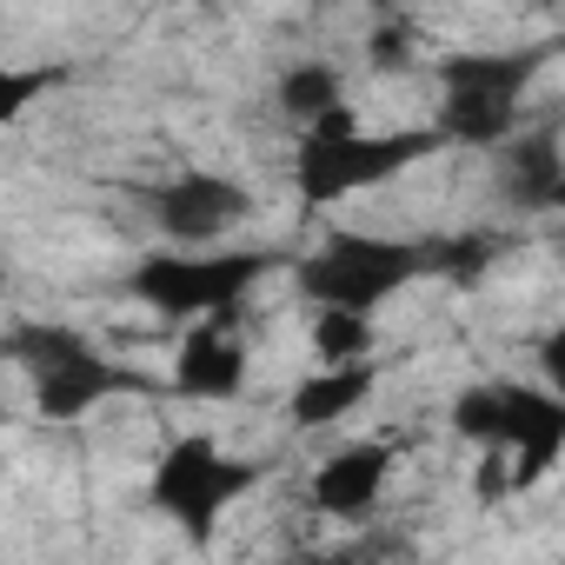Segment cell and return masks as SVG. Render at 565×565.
<instances>
[{
  "instance_id": "6da1fadb",
  "label": "cell",
  "mask_w": 565,
  "mask_h": 565,
  "mask_svg": "<svg viewBox=\"0 0 565 565\" xmlns=\"http://www.w3.org/2000/svg\"><path fill=\"white\" fill-rule=\"evenodd\" d=\"M446 134L439 127H399V134H366L347 107L320 114L300 127V153H294V186L307 206H333L347 193H366L406 167H419L426 153H439Z\"/></svg>"
},
{
  "instance_id": "7a4b0ae2",
  "label": "cell",
  "mask_w": 565,
  "mask_h": 565,
  "mask_svg": "<svg viewBox=\"0 0 565 565\" xmlns=\"http://www.w3.org/2000/svg\"><path fill=\"white\" fill-rule=\"evenodd\" d=\"M279 266V253L259 246H200V253H147L127 273V294L147 300L167 320H206V313H239L246 294Z\"/></svg>"
},
{
  "instance_id": "3957f363",
  "label": "cell",
  "mask_w": 565,
  "mask_h": 565,
  "mask_svg": "<svg viewBox=\"0 0 565 565\" xmlns=\"http://www.w3.org/2000/svg\"><path fill=\"white\" fill-rule=\"evenodd\" d=\"M545 67V47H479L439 61V134L466 147H499L519 127L525 87Z\"/></svg>"
},
{
  "instance_id": "277c9868",
  "label": "cell",
  "mask_w": 565,
  "mask_h": 565,
  "mask_svg": "<svg viewBox=\"0 0 565 565\" xmlns=\"http://www.w3.org/2000/svg\"><path fill=\"white\" fill-rule=\"evenodd\" d=\"M8 360L34 380L41 419H61V426L81 419V413H94L100 399L140 386L127 366H114V360H107L87 333H74V327H14V333H8Z\"/></svg>"
},
{
  "instance_id": "5b68a950",
  "label": "cell",
  "mask_w": 565,
  "mask_h": 565,
  "mask_svg": "<svg viewBox=\"0 0 565 565\" xmlns=\"http://www.w3.org/2000/svg\"><path fill=\"white\" fill-rule=\"evenodd\" d=\"M259 479H266L259 459H233V452H220L206 433H186V439H173V446L153 459V505L186 532V545H206L213 525H220Z\"/></svg>"
},
{
  "instance_id": "8992f818",
  "label": "cell",
  "mask_w": 565,
  "mask_h": 565,
  "mask_svg": "<svg viewBox=\"0 0 565 565\" xmlns=\"http://www.w3.org/2000/svg\"><path fill=\"white\" fill-rule=\"evenodd\" d=\"M419 273H426V246L380 239V233H333V239H320L313 259H300V294L313 307L380 313L399 287H413Z\"/></svg>"
},
{
  "instance_id": "52a82bcc",
  "label": "cell",
  "mask_w": 565,
  "mask_h": 565,
  "mask_svg": "<svg viewBox=\"0 0 565 565\" xmlns=\"http://www.w3.org/2000/svg\"><path fill=\"white\" fill-rule=\"evenodd\" d=\"M147 206H153V220H160L167 239H180V246H220L233 226H246L253 193L239 180H226V173H180V180L153 186Z\"/></svg>"
},
{
  "instance_id": "ba28073f",
  "label": "cell",
  "mask_w": 565,
  "mask_h": 565,
  "mask_svg": "<svg viewBox=\"0 0 565 565\" xmlns=\"http://www.w3.org/2000/svg\"><path fill=\"white\" fill-rule=\"evenodd\" d=\"M499 452L512 459V486L545 479L565 459V393H532V386H505V439Z\"/></svg>"
},
{
  "instance_id": "9c48e42d",
  "label": "cell",
  "mask_w": 565,
  "mask_h": 565,
  "mask_svg": "<svg viewBox=\"0 0 565 565\" xmlns=\"http://www.w3.org/2000/svg\"><path fill=\"white\" fill-rule=\"evenodd\" d=\"M173 386L186 399H233L246 386V340L233 333V313H206L180 353H173Z\"/></svg>"
},
{
  "instance_id": "30bf717a",
  "label": "cell",
  "mask_w": 565,
  "mask_h": 565,
  "mask_svg": "<svg viewBox=\"0 0 565 565\" xmlns=\"http://www.w3.org/2000/svg\"><path fill=\"white\" fill-rule=\"evenodd\" d=\"M386 479H393V446H380V439H360V446H340L320 472H313V512H327V519H366L373 505H380V492H386Z\"/></svg>"
},
{
  "instance_id": "8fae6325",
  "label": "cell",
  "mask_w": 565,
  "mask_h": 565,
  "mask_svg": "<svg viewBox=\"0 0 565 565\" xmlns=\"http://www.w3.org/2000/svg\"><path fill=\"white\" fill-rule=\"evenodd\" d=\"M380 386V366L373 360H347V366H320L313 380H300L294 386V399H287V419L300 426V433H320V426H340L366 393Z\"/></svg>"
},
{
  "instance_id": "7c38bea8",
  "label": "cell",
  "mask_w": 565,
  "mask_h": 565,
  "mask_svg": "<svg viewBox=\"0 0 565 565\" xmlns=\"http://www.w3.org/2000/svg\"><path fill=\"white\" fill-rule=\"evenodd\" d=\"M558 180H565L558 140H545V134L512 140V153H505V200H512V206H552Z\"/></svg>"
},
{
  "instance_id": "4fadbf2b",
  "label": "cell",
  "mask_w": 565,
  "mask_h": 565,
  "mask_svg": "<svg viewBox=\"0 0 565 565\" xmlns=\"http://www.w3.org/2000/svg\"><path fill=\"white\" fill-rule=\"evenodd\" d=\"M340 87H347V74H340L333 61H300V67L279 74V107H287V114L307 127V120H320V114L347 107V100H340Z\"/></svg>"
},
{
  "instance_id": "5bb4252c",
  "label": "cell",
  "mask_w": 565,
  "mask_h": 565,
  "mask_svg": "<svg viewBox=\"0 0 565 565\" xmlns=\"http://www.w3.org/2000/svg\"><path fill=\"white\" fill-rule=\"evenodd\" d=\"M313 353H320V366L366 360V353H373V313H353V307H313Z\"/></svg>"
},
{
  "instance_id": "9a60e30c",
  "label": "cell",
  "mask_w": 565,
  "mask_h": 565,
  "mask_svg": "<svg viewBox=\"0 0 565 565\" xmlns=\"http://www.w3.org/2000/svg\"><path fill=\"white\" fill-rule=\"evenodd\" d=\"M452 433L472 439V446H486V452H499V439H505V380L459 386L452 393Z\"/></svg>"
},
{
  "instance_id": "2e32d148",
  "label": "cell",
  "mask_w": 565,
  "mask_h": 565,
  "mask_svg": "<svg viewBox=\"0 0 565 565\" xmlns=\"http://www.w3.org/2000/svg\"><path fill=\"white\" fill-rule=\"evenodd\" d=\"M512 239L505 233H459V239H426V273H486Z\"/></svg>"
},
{
  "instance_id": "e0dca14e",
  "label": "cell",
  "mask_w": 565,
  "mask_h": 565,
  "mask_svg": "<svg viewBox=\"0 0 565 565\" xmlns=\"http://www.w3.org/2000/svg\"><path fill=\"white\" fill-rule=\"evenodd\" d=\"M539 366H545V380L565 393V327H552V333L539 340Z\"/></svg>"
},
{
  "instance_id": "ac0fdd59",
  "label": "cell",
  "mask_w": 565,
  "mask_h": 565,
  "mask_svg": "<svg viewBox=\"0 0 565 565\" xmlns=\"http://www.w3.org/2000/svg\"><path fill=\"white\" fill-rule=\"evenodd\" d=\"M406 61V28H380L373 41V67H399Z\"/></svg>"
},
{
  "instance_id": "d6986e66",
  "label": "cell",
  "mask_w": 565,
  "mask_h": 565,
  "mask_svg": "<svg viewBox=\"0 0 565 565\" xmlns=\"http://www.w3.org/2000/svg\"><path fill=\"white\" fill-rule=\"evenodd\" d=\"M552 206H558V213H565V180H558V193H552Z\"/></svg>"
},
{
  "instance_id": "ffe728a7",
  "label": "cell",
  "mask_w": 565,
  "mask_h": 565,
  "mask_svg": "<svg viewBox=\"0 0 565 565\" xmlns=\"http://www.w3.org/2000/svg\"><path fill=\"white\" fill-rule=\"evenodd\" d=\"M373 8H386V0H373Z\"/></svg>"
},
{
  "instance_id": "44dd1931",
  "label": "cell",
  "mask_w": 565,
  "mask_h": 565,
  "mask_svg": "<svg viewBox=\"0 0 565 565\" xmlns=\"http://www.w3.org/2000/svg\"><path fill=\"white\" fill-rule=\"evenodd\" d=\"M173 8H180V0H173Z\"/></svg>"
}]
</instances>
